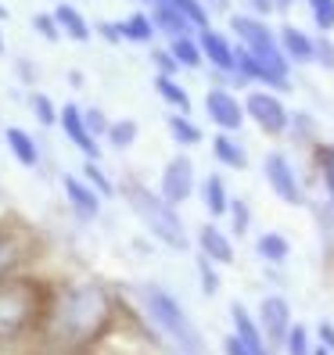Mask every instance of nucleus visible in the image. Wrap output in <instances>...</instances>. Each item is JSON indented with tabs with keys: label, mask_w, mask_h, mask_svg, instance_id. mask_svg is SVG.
<instances>
[{
	"label": "nucleus",
	"mask_w": 334,
	"mask_h": 355,
	"mask_svg": "<svg viewBox=\"0 0 334 355\" xmlns=\"http://www.w3.org/2000/svg\"><path fill=\"white\" fill-rule=\"evenodd\" d=\"M119 320V302L104 284H69L51 295L44 320V345L65 355H83L97 348Z\"/></svg>",
	"instance_id": "f257e3e1"
},
{
	"label": "nucleus",
	"mask_w": 334,
	"mask_h": 355,
	"mask_svg": "<svg viewBox=\"0 0 334 355\" xmlns=\"http://www.w3.org/2000/svg\"><path fill=\"white\" fill-rule=\"evenodd\" d=\"M54 291L26 273L0 280V345L44 338V320Z\"/></svg>",
	"instance_id": "f03ea898"
},
{
	"label": "nucleus",
	"mask_w": 334,
	"mask_h": 355,
	"mask_svg": "<svg viewBox=\"0 0 334 355\" xmlns=\"http://www.w3.org/2000/svg\"><path fill=\"white\" fill-rule=\"evenodd\" d=\"M140 302H144V312H148V320L155 323V330L176 348V355H208L201 330L194 327V320L187 316L183 305H180L165 287H158V284H144V287H140Z\"/></svg>",
	"instance_id": "7ed1b4c3"
},
{
	"label": "nucleus",
	"mask_w": 334,
	"mask_h": 355,
	"mask_svg": "<svg viewBox=\"0 0 334 355\" xmlns=\"http://www.w3.org/2000/svg\"><path fill=\"white\" fill-rule=\"evenodd\" d=\"M126 201L133 208V216L140 219V226L148 230L155 241H162L165 248H173V252H187V248H191V237H187V226L176 212V205H169L158 191H151V187H144V183H130Z\"/></svg>",
	"instance_id": "20e7f679"
},
{
	"label": "nucleus",
	"mask_w": 334,
	"mask_h": 355,
	"mask_svg": "<svg viewBox=\"0 0 334 355\" xmlns=\"http://www.w3.org/2000/svg\"><path fill=\"white\" fill-rule=\"evenodd\" d=\"M36 234L26 223H0V280L22 273L26 262L36 255Z\"/></svg>",
	"instance_id": "39448f33"
},
{
	"label": "nucleus",
	"mask_w": 334,
	"mask_h": 355,
	"mask_svg": "<svg viewBox=\"0 0 334 355\" xmlns=\"http://www.w3.org/2000/svg\"><path fill=\"white\" fill-rule=\"evenodd\" d=\"M244 119H252L266 137H281L291 126V115L284 108V101L269 90H252L244 97Z\"/></svg>",
	"instance_id": "423d86ee"
},
{
	"label": "nucleus",
	"mask_w": 334,
	"mask_h": 355,
	"mask_svg": "<svg viewBox=\"0 0 334 355\" xmlns=\"http://www.w3.org/2000/svg\"><path fill=\"white\" fill-rule=\"evenodd\" d=\"M194 183H198V176H194V162L187 158V155H173L169 162L162 165V176H158V194L169 201V205H183L187 198L194 194Z\"/></svg>",
	"instance_id": "0eeeda50"
},
{
	"label": "nucleus",
	"mask_w": 334,
	"mask_h": 355,
	"mask_svg": "<svg viewBox=\"0 0 334 355\" xmlns=\"http://www.w3.org/2000/svg\"><path fill=\"white\" fill-rule=\"evenodd\" d=\"M58 130L65 133V140L72 144L83 158H101L104 148H101V140H97L87 126H83V108H79L76 101H65V104L58 108Z\"/></svg>",
	"instance_id": "6e6552de"
},
{
	"label": "nucleus",
	"mask_w": 334,
	"mask_h": 355,
	"mask_svg": "<svg viewBox=\"0 0 334 355\" xmlns=\"http://www.w3.org/2000/svg\"><path fill=\"white\" fill-rule=\"evenodd\" d=\"M262 173H266V183H269V191H274L284 205H302V183L295 176V169H291V162L287 155L281 151H269L266 162H262Z\"/></svg>",
	"instance_id": "1a4fd4ad"
},
{
	"label": "nucleus",
	"mask_w": 334,
	"mask_h": 355,
	"mask_svg": "<svg viewBox=\"0 0 334 355\" xmlns=\"http://www.w3.org/2000/svg\"><path fill=\"white\" fill-rule=\"evenodd\" d=\"M205 112H208V122L223 133H237L244 126V104L223 87H212L205 94Z\"/></svg>",
	"instance_id": "9d476101"
},
{
	"label": "nucleus",
	"mask_w": 334,
	"mask_h": 355,
	"mask_svg": "<svg viewBox=\"0 0 334 355\" xmlns=\"http://www.w3.org/2000/svg\"><path fill=\"white\" fill-rule=\"evenodd\" d=\"M61 191H65V201H69L72 216H76L79 223H97V219H101L104 198H101L83 176H72V173H69L65 180H61Z\"/></svg>",
	"instance_id": "9b49d317"
},
{
	"label": "nucleus",
	"mask_w": 334,
	"mask_h": 355,
	"mask_svg": "<svg viewBox=\"0 0 334 355\" xmlns=\"http://www.w3.org/2000/svg\"><path fill=\"white\" fill-rule=\"evenodd\" d=\"M259 327H262V338H266L269 348H284V338L291 330V305H287V298H281V295L262 298V305H259Z\"/></svg>",
	"instance_id": "f8f14e48"
},
{
	"label": "nucleus",
	"mask_w": 334,
	"mask_h": 355,
	"mask_svg": "<svg viewBox=\"0 0 334 355\" xmlns=\"http://www.w3.org/2000/svg\"><path fill=\"white\" fill-rule=\"evenodd\" d=\"M198 36V47H201V58L208 61L212 69H219V72H234V44L226 40L219 29H201V33H194Z\"/></svg>",
	"instance_id": "ddd939ff"
},
{
	"label": "nucleus",
	"mask_w": 334,
	"mask_h": 355,
	"mask_svg": "<svg viewBox=\"0 0 334 355\" xmlns=\"http://www.w3.org/2000/svg\"><path fill=\"white\" fill-rule=\"evenodd\" d=\"M54 22L61 29V40H72V44H87V40L94 36V22L87 15H83L76 4H65V0H58L54 4Z\"/></svg>",
	"instance_id": "4468645a"
},
{
	"label": "nucleus",
	"mask_w": 334,
	"mask_h": 355,
	"mask_svg": "<svg viewBox=\"0 0 334 355\" xmlns=\"http://www.w3.org/2000/svg\"><path fill=\"white\" fill-rule=\"evenodd\" d=\"M231 320H234V338L252 352V355H269V345H266V338H262V327L256 323V316L248 312L241 302H234L231 305Z\"/></svg>",
	"instance_id": "2eb2a0df"
},
{
	"label": "nucleus",
	"mask_w": 334,
	"mask_h": 355,
	"mask_svg": "<svg viewBox=\"0 0 334 355\" xmlns=\"http://www.w3.org/2000/svg\"><path fill=\"white\" fill-rule=\"evenodd\" d=\"M198 248H201V255L208 262H216V266H231L234 262V241L226 237L216 223H205L198 230Z\"/></svg>",
	"instance_id": "dca6fc26"
},
{
	"label": "nucleus",
	"mask_w": 334,
	"mask_h": 355,
	"mask_svg": "<svg viewBox=\"0 0 334 355\" xmlns=\"http://www.w3.org/2000/svg\"><path fill=\"white\" fill-rule=\"evenodd\" d=\"M4 144H8L11 158L22 165V169H36V165H40V144H36V137H33L29 130H22V126H4Z\"/></svg>",
	"instance_id": "f3484780"
},
{
	"label": "nucleus",
	"mask_w": 334,
	"mask_h": 355,
	"mask_svg": "<svg viewBox=\"0 0 334 355\" xmlns=\"http://www.w3.org/2000/svg\"><path fill=\"white\" fill-rule=\"evenodd\" d=\"M151 22H155V29L162 33V36H169V40H176V36H191L194 33V26L187 22V18L169 4V0H151Z\"/></svg>",
	"instance_id": "a211bd4d"
},
{
	"label": "nucleus",
	"mask_w": 334,
	"mask_h": 355,
	"mask_svg": "<svg viewBox=\"0 0 334 355\" xmlns=\"http://www.w3.org/2000/svg\"><path fill=\"white\" fill-rule=\"evenodd\" d=\"M277 44H281V51L291 65H309L312 61V36H306L299 26H284L277 33Z\"/></svg>",
	"instance_id": "6ab92c4d"
},
{
	"label": "nucleus",
	"mask_w": 334,
	"mask_h": 355,
	"mask_svg": "<svg viewBox=\"0 0 334 355\" xmlns=\"http://www.w3.org/2000/svg\"><path fill=\"white\" fill-rule=\"evenodd\" d=\"M212 158L219 165H226V169H248V151L241 148V140L234 133H216L212 137Z\"/></svg>",
	"instance_id": "aec40b11"
},
{
	"label": "nucleus",
	"mask_w": 334,
	"mask_h": 355,
	"mask_svg": "<svg viewBox=\"0 0 334 355\" xmlns=\"http://www.w3.org/2000/svg\"><path fill=\"white\" fill-rule=\"evenodd\" d=\"M119 29H122V44H151L158 36L148 11H130L126 18H119Z\"/></svg>",
	"instance_id": "412c9836"
},
{
	"label": "nucleus",
	"mask_w": 334,
	"mask_h": 355,
	"mask_svg": "<svg viewBox=\"0 0 334 355\" xmlns=\"http://www.w3.org/2000/svg\"><path fill=\"white\" fill-rule=\"evenodd\" d=\"M101 140L108 144L112 151H130L133 144L140 140V126H137V119H130V115L112 119V122H108V130H104V137H101Z\"/></svg>",
	"instance_id": "4be33fe9"
},
{
	"label": "nucleus",
	"mask_w": 334,
	"mask_h": 355,
	"mask_svg": "<svg viewBox=\"0 0 334 355\" xmlns=\"http://www.w3.org/2000/svg\"><path fill=\"white\" fill-rule=\"evenodd\" d=\"M155 94L169 104V112H191V94H187V87H183L176 76L155 72Z\"/></svg>",
	"instance_id": "5701e85b"
},
{
	"label": "nucleus",
	"mask_w": 334,
	"mask_h": 355,
	"mask_svg": "<svg viewBox=\"0 0 334 355\" xmlns=\"http://www.w3.org/2000/svg\"><path fill=\"white\" fill-rule=\"evenodd\" d=\"M165 126H169V137L180 144V148H198V144L205 140L201 126L187 115V112H169V119H165Z\"/></svg>",
	"instance_id": "b1692460"
},
{
	"label": "nucleus",
	"mask_w": 334,
	"mask_h": 355,
	"mask_svg": "<svg viewBox=\"0 0 334 355\" xmlns=\"http://www.w3.org/2000/svg\"><path fill=\"white\" fill-rule=\"evenodd\" d=\"M201 201H205V208H208V216H212V219L226 216L231 194H226V183H223V176H219V173L205 176V183H201Z\"/></svg>",
	"instance_id": "393cba45"
},
{
	"label": "nucleus",
	"mask_w": 334,
	"mask_h": 355,
	"mask_svg": "<svg viewBox=\"0 0 334 355\" xmlns=\"http://www.w3.org/2000/svg\"><path fill=\"white\" fill-rule=\"evenodd\" d=\"M169 54L176 58V65H180V69H201V61H205L194 33H191V36H176V40H169Z\"/></svg>",
	"instance_id": "a878e982"
},
{
	"label": "nucleus",
	"mask_w": 334,
	"mask_h": 355,
	"mask_svg": "<svg viewBox=\"0 0 334 355\" xmlns=\"http://www.w3.org/2000/svg\"><path fill=\"white\" fill-rule=\"evenodd\" d=\"M26 104H29V112H33V119L40 122V126H58V104H54L51 94L33 90V94H26Z\"/></svg>",
	"instance_id": "bb28decb"
},
{
	"label": "nucleus",
	"mask_w": 334,
	"mask_h": 355,
	"mask_svg": "<svg viewBox=\"0 0 334 355\" xmlns=\"http://www.w3.org/2000/svg\"><path fill=\"white\" fill-rule=\"evenodd\" d=\"M256 252H259V259L281 266V262H287V255H291V244H287L284 234H262V237L256 241Z\"/></svg>",
	"instance_id": "cd10ccee"
},
{
	"label": "nucleus",
	"mask_w": 334,
	"mask_h": 355,
	"mask_svg": "<svg viewBox=\"0 0 334 355\" xmlns=\"http://www.w3.org/2000/svg\"><path fill=\"white\" fill-rule=\"evenodd\" d=\"M79 176L87 180L101 198H112V194H115V180L101 169V158H87V162H83V173H79Z\"/></svg>",
	"instance_id": "c85d7f7f"
},
{
	"label": "nucleus",
	"mask_w": 334,
	"mask_h": 355,
	"mask_svg": "<svg viewBox=\"0 0 334 355\" xmlns=\"http://www.w3.org/2000/svg\"><path fill=\"white\" fill-rule=\"evenodd\" d=\"M284 352L287 355H312V341H309V330L302 323H291L287 338H284Z\"/></svg>",
	"instance_id": "c756f323"
},
{
	"label": "nucleus",
	"mask_w": 334,
	"mask_h": 355,
	"mask_svg": "<svg viewBox=\"0 0 334 355\" xmlns=\"http://www.w3.org/2000/svg\"><path fill=\"white\" fill-rule=\"evenodd\" d=\"M309 4V15H312V26L320 33H331L334 29V0H306Z\"/></svg>",
	"instance_id": "7c9ffc66"
},
{
	"label": "nucleus",
	"mask_w": 334,
	"mask_h": 355,
	"mask_svg": "<svg viewBox=\"0 0 334 355\" xmlns=\"http://www.w3.org/2000/svg\"><path fill=\"white\" fill-rule=\"evenodd\" d=\"M33 33H36L40 40H47V44H58V40H61V29H58V22H54L51 11L33 15Z\"/></svg>",
	"instance_id": "2f4dec72"
},
{
	"label": "nucleus",
	"mask_w": 334,
	"mask_h": 355,
	"mask_svg": "<svg viewBox=\"0 0 334 355\" xmlns=\"http://www.w3.org/2000/svg\"><path fill=\"white\" fill-rule=\"evenodd\" d=\"M226 216L234 219V234H248V226H252V208H248L241 198H231V205H226Z\"/></svg>",
	"instance_id": "473e14b6"
},
{
	"label": "nucleus",
	"mask_w": 334,
	"mask_h": 355,
	"mask_svg": "<svg viewBox=\"0 0 334 355\" xmlns=\"http://www.w3.org/2000/svg\"><path fill=\"white\" fill-rule=\"evenodd\" d=\"M108 115H104V108H97V104H90V108H83V126H87L97 140L104 137V130H108Z\"/></svg>",
	"instance_id": "72a5a7b5"
},
{
	"label": "nucleus",
	"mask_w": 334,
	"mask_h": 355,
	"mask_svg": "<svg viewBox=\"0 0 334 355\" xmlns=\"http://www.w3.org/2000/svg\"><path fill=\"white\" fill-rule=\"evenodd\" d=\"M312 61H317V65H324L327 72H334V44L327 40V33H324L320 40H312Z\"/></svg>",
	"instance_id": "f704fd0d"
},
{
	"label": "nucleus",
	"mask_w": 334,
	"mask_h": 355,
	"mask_svg": "<svg viewBox=\"0 0 334 355\" xmlns=\"http://www.w3.org/2000/svg\"><path fill=\"white\" fill-rule=\"evenodd\" d=\"M212 266H216V262H208L205 255H198V273H201V291H205L208 298H212L216 291H219V277H216V269H212Z\"/></svg>",
	"instance_id": "c9c22d12"
},
{
	"label": "nucleus",
	"mask_w": 334,
	"mask_h": 355,
	"mask_svg": "<svg viewBox=\"0 0 334 355\" xmlns=\"http://www.w3.org/2000/svg\"><path fill=\"white\" fill-rule=\"evenodd\" d=\"M151 61H155V69H158L162 76H176V72H180V65H176V58L169 54V47L151 51Z\"/></svg>",
	"instance_id": "e433bc0d"
},
{
	"label": "nucleus",
	"mask_w": 334,
	"mask_h": 355,
	"mask_svg": "<svg viewBox=\"0 0 334 355\" xmlns=\"http://www.w3.org/2000/svg\"><path fill=\"white\" fill-rule=\"evenodd\" d=\"M320 169H324L327 191L334 194V144H324V148H320Z\"/></svg>",
	"instance_id": "4c0bfd02"
},
{
	"label": "nucleus",
	"mask_w": 334,
	"mask_h": 355,
	"mask_svg": "<svg viewBox=\"0 0 334 355\" xmlns=\"http://www.w3.org/2000/svg\"><path fill=\"white\" fill-rule=\"evenodd\" d=\"M94 36H101V40H108V44H122V29H119V22H94Z\"/></svg>",
	"instance_id": "58836bf2"
},
{
	"label": "nucleus",
	"mask_w": 334,
	"mask_h": 355,
	"mask_svg": "<svg viewBox=\"0 0 334 355\" xmlns=\"http://www.w3.org/2000/svg\"><path fill=\"white\" fill-rule=\"evenodd\" d=\"M244 4H248V11L259 15V18H266L269 11H274V0H244Z\"/></svg>",
	"instance_id": "ea45409f"
},
{
	"label": "nucleus",
	"mask_w": 334,
	"mask_h": 355,
	"mask_svg": "<svg viewBox=\"0 0 334 355\" xmlns=\"http://www.w3.org/2000/svg\"><path fill=\"white\" fill-rule=\"evenodd\" d=\"M223 352H226V355H252V352H248V348H244V345H241V341L234 338V334H231V338L223 341Z\"/></svg>",
	"instance_id": "a19ab883"
},
{
	"label": "nucleus",
	"mask_w": 334,
	"mask_h": 355,
	"mask_svg": "<svg viewBox=\"0 0 334 355\" xmlns=\"http://www.w3.org/2000/svg\"><path fill=\"white\" fill-rule=\"evenodd\" d=\"M15 69H18V76H22L26 83H36V65L33 61H15Z\"/></svg>",
	"instance_id": "79ce46f5"
},
{
	"label": "nucleus",
	"mask_w": 334,
	"mask_h": 355,
	"mask_svg": "<svg viewBox=\"0 0 334 355\" xmlns=\"http://www.w3.org/2000/svg\"><path fill=\"white\" fill-rule=\"evenodd\" d=\"M201 4H205V11H208V15H212V11H216V15L231 11V0H201Z\"/></svg>",
	"instance_id": "37998d69"
},
{
	"label": "nucleus",
	"mask_w": 334,
	"mask_h": 355,
	"mask_svg": "<svg viewBox=\"0 0 334 355\" xmlns=\"http://www.w3.org/2000/svg\"><path fill=\"white\" fill-rule=\"evenodd\" d=\"M320 341H324L327 352H334V327L331 323H320Z\"/></svg>",
	"instance_id": "c03bdc74"
},
{
	"label": "nucleus",
	"mask_w": 334,
	"mask_h": 355,
	"mask_svg": "<svg viewBox=\"0 0 334 355\" xmlns=\"http://www.w3.org/2000/svg\"><path fill=\"white\" fill-rule=\"evenodd\" d=\"M69 87H76V90H79V87H83V76H79V72H76V69H72V72H69Z\"/></svg>",
	"instance_id": "a18cd8bd"
},
{
	"label": "nucleus",
	"mask_w": 334,
	"mask_h": 355,
	"mask_svg": "<svg viewBox=\"0 0 334 355\" xmlns=\"http://www.w3.org/2000/svg\"><path fill=\"white\" fill-rule=\"evenodd\" d=\"M291 4H295V0H274V11H287Z\"/></svg>",
	"instance_id": "49530a36"
},
{
	"label": "nucleus",
	"mask_w": 334,
	"mask_h": 355,
	"mask_svg": "<svg viewBox=\"0 0 334 355\" xmlns=\"http://www.w3.org/2000/svg\"><path fill=\"white\" fill-rule=\"evenodd\" d=\"M36 355H65V352H54V348H47V345H44V348H40Z\"/></svg>",
	"instance_id": "de8ad7c7"
},
{
	"label": "nucleus",
	"mask_w": 334,
	"mask_h": 355,
	"mask_svg": "<svg viewBox=\"0 0 334 355\" xmlns=\"http://www.w3.org/2000/svg\"><path fill=\"white\" fill-rule=\"evenodd\" d=\"M8 15H11V11H8L4 4H0V22H8Z\"/></svg>",
	"instance_id": "09e8293b"
},
{
	"label": "nucleus",
	"mask_w": 334,
	"mask_h": 355,
	"mask_svg": "<svg viewBox=\"0 0 334 355\" xmlns=\"http://www.w3.org/2000/svg\"><path fill=\"white\" fill-rule=\"evenodd\" d=\"M8 51V40H4V33H0V54H4Z\"/></svg>",
	"instance_id": "8fccbe9b"
},
{
	"label": "nucleus",
	"mask_w": 334,
	"mask_h": 355,
	"mask_svg": "<svg viewBox=\"0 0 334 355\" xmlns=\"http://www.w3.org/2000/svg\"><path fill=\"white\" fill-rule=\"evenodd\" d=\"M312 355H331V352H327V348L320 345V348H312Z\"/></svg>",
	"instance_id": "3c124183"
},
{
	"label": "nucleus",
	"mask_w": 334,
	"mask_h": 355,
	"mask_svg": "<svg viewBox=\"0 0 334 355\" xmlns=\"http://www.w3.org/2000/svg\"><path fill=\"white\" fill-rule=\"evenodd\" d=\"M140 4H151V0H140Z\"/></svg>",
	"instance_id": "603ef678"
},
{
	"label": "nucleus",
	"mask_w": 334,
	"mask_h": 355,
	"mask_svg": "<svg viewBox=\"0 0 334 355\" xmlns=\"http://www.w3.org/2000/svg\"><path fill=\"white\" fill-rule=\"evenodd\" d=\"M331 205H334V194H331Z\"/></svg>",
	"instance_id": "864d4df0"
}]
</instances>
